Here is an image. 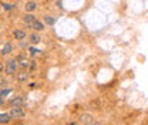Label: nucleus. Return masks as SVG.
Wrapping results in <instances>:
<instances>
[{"mask_svg": "<svg viewBox=\"0 0 148 125\" xmlns=\"http://www.w3.org/2000/svg\"><path fill=\"white\" fill-rule=\"evenodd\" d=\"M10 117L12 118H23L24 117V111H23V108L21 107H13L12 108V111H10Z\"/></svg>", "mask_w": 148, "mask_h": 125, "instance_id": "f257e3e1", "label": "nucleus"}, {"mask_svg": "<svg viewBox=\"0 0 148 125\" xmlns=\"http://www.w3.org/2000/svg\"><path fill=\"white\" fill-rule=\"evenodd\" d=\"M16 70H17V63H16V60L7 61V64H6V74H14Z\"/></svg>", "mask_w": 148, "mask_h": 125, "instance_id": "f03ea898", "label": "nucleus"}, {"mask_svg": "<svg viewBox=\"0 0 148 125\" xmlns=\"http://www.w3.org/2000/svg\"><path fill=\"white\" fill-rule=\"evenodd\" d=\"M92 115H90V114H83L81 117H80V122L83 125H91L92 124Z\"/></svg>", "mask_w": 148, "mask_h": 125, "instance_id": "7ed1b4c3", "label": "nucleus"}, {"mask_svg": "<svg viewBox=\"0 0 148 125\" xmlns=\"http://www.w3.org/2000/svg\"><path fill=\"white\" fill-rule=\"evenodd\" d=\"M10 104H12L13 107H21V105L24 104V100H23L21 97H16V98H13V100L10 101Z\"/></svg>", "mask_w": 148, "mask_h": 125, "instance_id": "20e7f679", "label": "nucleus"}, {"mask_svg": "<svg viewBox=\"0 0 148 125\" xmlns=\"http://www.w3.org/2000/svg\"><path fill=\"white\" fill-rule=\"evenodd\" d=\"M32 29H34V30H43L44 29V26H43V23L41 21H38V20H34L33 23H32V26H30Z\"/></svg>", "mask_w": 148, "mask_h": 125, "instance_id": "39448f33", "label": "nucleus"}, {"mask_svg": "<svg viewBox=\"0 0 148 125\" xmlns=\"http://www.w3.org/2000/svg\"><path fill=\"white\" fill-rule=\"evenodd\" d=\"M13 36L16 37V38H17V40H23V38H24V37H26V33H24V31H23V30H16V31H14V33H13Z\"/></svg>", "mask_w": 148, "mask_h": 125, "instance_id": "423d86ee", "label": "nucleus"}, {"mask_svg": "<svg viewBox=\"0 0 148 125\" xmlns=\"http://www.w3.org/2000/svg\"><path fill=\"white\" fill-rule=\"evenodd\" d=\"M34 20H36V18H34V16H32V14H26V16H24V23L29 24V26H32V23H33Z\"/></svg>", "mask_w": 148, "mask_h": 125, "instance_id": "0eeeda50", "label": "nucleus"}, {"mask_svg": "<svg viewBox=\"0 0 148 125\" xmlns=\"http://www.w3.org/2000/svg\"><path fill=\"white\" fill-rule=\"evenodd\" d=\"M26 10H27V12H33V10H36V3H34V1H27V4H26Z\"/></svg>", "mask_w": 148, "mask_h": 125, "instance_id": "6e6552de", "label": "nucleus"}, {"mask_svg": "<svg viewBox=\"0 0 148 125\" xmlns=\"http://www.w3.org/2000/svg\"><path fill=\"white\" fill-rule=\"evenodd\" d=\"M10 118H12L10 114H0V122H3V124H4V122H9Z\"/></svg>", "mask_w": 148, "mask_h": 125, "instance_id": "1a4fd4ad", "label": "nucleus"}, {"mask_svg": "<svg viewBox=\"0 0 148 125\" xmlns=\"http://www.w3.org/2000/svg\"><path fill=\"white\" fill-rule=\"evenodd\" d=\"M27 77H29V74H27L26 71H20L17 74V80H18V81H24Z\"/></svg>", "mask_w": 148, "mask_h": 125, "instance_id": "9d476101", "label": "nucleus"}, {"mask_svg": "<svg viewBox=\"0 0 148 125\" xmlns=\"http://www.w3.org/2000/svg\"><path fill=\"white\" fill-rule=\"evenodd\" d=\"M10 51H12V46H10V44L7 43V44H6V46L3 47V51H1V54H4V55H6V54H9Z\"/></svg>", "mask_w": 148, "mask_h": 125, "instance_id": "9b49d317", "label": "nucleus"}, {"mask_svg": "<svg viewBox=\"0 0 148 125\" xmlns=\"http://www.w3.org/2000/svg\"><path fill=\"white\" fill-rule=\"evenodd\" d=\"M44 21H46L47 24H50V26H51V24H54L56 23V18L51 17V16H46V17H44Z\"/></svg>", "mask_w": 148, "mask_h": 125, "instance_id": "f8f14e48", "label": "nucleus"}, {"mask_svg": "<svg viewBox=\"0 0 148 125\" xmlns=\"http://www.w3.org/2000/svg\"><path fill=\"white\" fill-rule=\"evenodd\" d=\"M30 41H32L33 44H37V43H40V37L37 36V34H32V36H30Z\"/></svg>", "mask_w": 148, "mask_h": 125, "instance_id": "ddd939ff", "label": "nucleus"}, {"mask_svg": "<svg viewBox=\"0 0 148 125\" xmlns=\"http://www.w3.org/2000/svg\"><path fill=\"white\" fill-rule=\"evenodd\" d=\"M20 64H21V67H27V64H29V61H26V60H23V61H21Z\"/></svg>", "mask_w": 148, "mask_h": 125, "instance_id": "4468645a", "label": "nucleus"}, {"mask_svg": "<svg viewBox=\"0 0 148 125\" xmlns=\"http://www.w3.org/2000/svg\"><path fill=\"white\" fill-rule=\"evenodd\" d=\"M4 9H6V10H10V9H12V4H4Z\"/></svg>", "mask_w": 148, "mask_h": 125, "instance_id": "2eb2a0df", "label": "nucleus"}, {"mask_svg": "<svg viewBox=\"0 0 148 125\" xmlns=\"http://www.w3.org/2000/svg\"><path fill=\"white\" fill-rule=\"evenodd\" d=\"M30 53L34 55V54H37V50H36V48H30Z\"/></svg>", "mask_w": 148, "mask_h": 125, "instance_id": "dca6fc26", "label": "nucleus"}, {"mask_svg": "<svg viewBox=\"0 0 148 125\" xmlns=\"http://www.w3.org/2000/svg\"><path fill=\"white\" fill-rule=\"evenodd\" d=\"M3 71V66H1V63H0V72Z\"/></svg>", "mask_w": 148, "mask_h": 125, "instance_id": "f3484780", "label": "nucleus"}, {"mask_svg": "<svg viewBox=\"0 0 148 125\" xmlns=\"http://www.w3.org/2000/svg\"><path fill=\"white\" fill-rule=\"evenodd\" d=\"M69 125H80V124H77V122H71V124H69Z\"/></svg>", "mask_w": 148, "mask_h": 125, "instance_id": "a211bd4d", "label": "nucleus"}, {"mask_svg": "<svg viewBox=\"0 0 148 125\" xmlns=\"http://www.w3.org/2000/svg\"><path fill=\"white\" fill-rule=\"evenodd\" d=\"M21 125H29V124H21Z\"/></svg>", "mask_w": 148, "mask_h": 125, "instance_id": "6ab92c4d", "label": "nucleus"}]
</instances>
